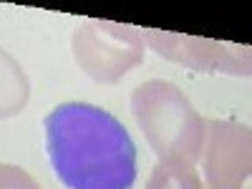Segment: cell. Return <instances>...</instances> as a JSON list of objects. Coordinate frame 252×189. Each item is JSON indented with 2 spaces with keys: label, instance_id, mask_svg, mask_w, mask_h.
Wrapping results in <instances>:
<instances>
[{
  "label": "cell",
  "instance_id": "3",
  "mask_svg": "<svg viewBox=\"0 0 252 189\" xmlns=\"http://www.w3.org/2000/svg\"><path fill=\"white\" fill-rule=\"evenodd\" d=\"M73 58L89 78L116 83L144 61V38L131 26L89 18L73 31Z\"/></svg>",
  "mask_w": 252,
  "mask_h": 189
},
{
  "label": "cell",
  "instance_id": "7",
  "mask_svg": "<svg viewBox=\"0 0 252 189\" xmlns=\"http://www.w3.org/2000/svg\"><path fill=\"white\" fill-rule=\"evenodd\" d=\"M144 189H204L194 166L184 164H157Z\"/></svg>",
  "mask_w": 252,
  "mask_h": 189
},
{
  "label": "cell",
  "instance_id": "8",
  "mask_svg": "<svg viewBox=\"0 0 252 189\" xmlns=\"http://www.w3.org/2000/svg\"><path fill=\"white\" fill-rule=\"evenodd\" d=\"M0 189H43L26 169L15 164H0Z\"/></svg>",
  "mask_w": 252,
  "mask_h": 189
},
{
  "label": "cell",
  "instance_id": "6",
  "mask_svg": "<svg viewBox=\"0 0 252 189\" xmlns=\"http://www.w3.org/2000/svg\"><path fill=\"white\" fill-rule=\"evenodd\" d=\"M31 98V81L23 66L0 48V119L18 116L28 106Z\"/></svg>",
  "mask_w": 252,
  "mask_h": 189
},
{
  "label": "cell",
  "instance_id": "1",
  "mask_svg": "<svg viewBox=\"0 0 252 189\" xmlns=\"http://www.w3.org/2000/svg\"><path fill=\"white\" fill-rule=\"evenodd\" d=\"M48 157L68 189H131L136 146L126 126L91 103H61L46 116Z\"/></svg>",
  "mask_w": 252,
  "mask_h": 189
},
{
  "label": "cell",
  "instance_id": "4",
  "mask_svg": "<svg viewBox=\"0 0 252 189\" xmlns=\"http://www.w3.org/2000/svg\"><path fill=\"white\" fill-rule=\"evenodd\" d=\"M204 189H242L250 179L252 139L250 126L232 119L204 121L202 144Z\"/></svg>",
  "mask_w": 252,
  "mask_h": 189
},
{
  "label": "cell",
  "instance_id": "5",
  "mask_svg": "<svg viewBox=\"0 0 252 189\" xmlns=\"http://www.w3.org/2000/svg\"><path fill=\"white\" fill-rule=\"evenodd\" d=\"M141 38L149 40V46L174 63L189 66L192 71H209V73H232V76H250V48L237 43H222L197 35H179L166 31H141Z\"/></svg>",
  "mask_w": 252,
  "mask_h": 189
},
{
  "label": "cell",
  "instance_id": "2",
  "mask_svg": "<svg viewBox=\"0 0 252 189\" xmlns=\"http://www.w3.org/2000/svg\"><path fill=\"white\" fill-rule=\"evenodd\" d=\"M131 111L159 164L194 166L202 157L204 119L182 89L152 78L131 94Z\"/></svg>",
  "mask_w": 252,
  "mask_h": 189
}]
</instances>
